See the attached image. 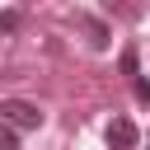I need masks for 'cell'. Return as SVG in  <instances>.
<instances>
[{
  "label": "cell",
  "instance_id": "obj_1",
  "mask_svg": "<svg viewBox=\"0 0 150 150\" xmlns=\"http://www.w3.org/2000/svg\"><path fill=\"white\" fill-rule=\"evenodd\" d=\"M0 122L19 127V131H38L42 127V108L28 98H0Z\"/></svg>",
  "mask_w": 150,
  "mask_h": 150
},
{
  "label": "cell",
  "instance_id": "obj_2",
  "mask_svg": "<svg viewBox=\"0 0 150 150\" xmlns=\"http://www.w3.org/2000/svg\"><path fill=\"white\" fill-rule=\"evenodd\" d=\"M103 136H108V145H117V150H131V145L141 141V131H136V122H131V117H112Z\"/></svg>",
  "mask_w": 150,
  "mask_h": 150
},
{
  "label": "cell",
  "instance_id": "obj_3",
  "mask_svg": "<svg viewBox=\"0 0 150 150\" xmlns=\"http://www.w3.org/2000/svg\"><path fill=\"white\" fill-rule=\"evenodd\" d=\"M112 19H122V23H136L141 14H145V0H98Z\"/></svg>",
  "mask_w": 150,
  "mask_h": 150
},
{
  "label": "cell",
  "instance_id": "obj_4",
  "mask_svg": "<svg viewBox=\"0 0 150 150\" xmlns=\"http://www.w3.org/2000/svg\"><path fill=\"white\" fill-rule=\"evenodd\" d=\"M75 23L84 28V38H89V47H98V52L108 47V28H103L98 19H89V14H75Z\"/></svg>",
  "mask_w": 150,
  "mask_h": 150
},
{
  "label": "cell",
  "instance_id": "obj_5",
  "mask_svg": "<svg viewBox=\"0 0 150 150\" xmlns=\"http://www.w3.org/2000/svg\"><path fill=\"white\" fill-rule=\"evenodd\" d=\"M19 136H23L19 127H9V122H0V150H14V145H19Z\"/></svg>",
  "mask_w": 150,
  "mask_h": 150
},
{
  "label": "cell",
  "instance_id": "obj_6",
  "mask_svg": "<svg viewBox=\"0 0 150 150\" xmlns=\"http://www.w3.org/2000/svg\"><path fill=\"white\" fill-rule=\"evenodd\" d=\"M19 23H23V14H19V9H0V33H14Z\"/></svg>",
  "mask_w": 150,
  "mask_h": 150
},
{
  "label": "cell",
  "instance_id": "obj_7",
  "mask_svg": "<svg viewBox=\"0 0 150 150\" xmlns=\"http://www.w3.org/2000/svg\"><path fill=\"white\" fill-rule=\"evenodd\" d=\"M131 89H136L141 103H150V80H145V75H131Z\"/></svg>",
  "mask_w": 150,
  "mask_h": 150
}]
</instances>
